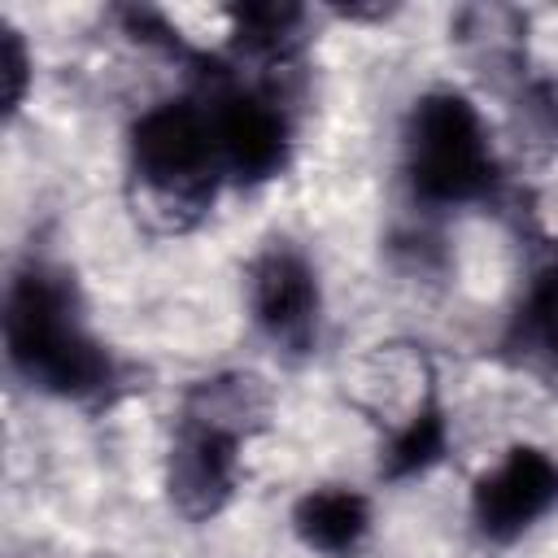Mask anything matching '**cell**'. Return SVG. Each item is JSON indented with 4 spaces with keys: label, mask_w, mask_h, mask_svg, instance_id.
<instances>
[{
    "label": "cell",
    "mask_w": 558,
    "mask_h": 558,
    "mask_svg": "<svg viewBox=\"0 0 558 558\" xmlns=\"http://www.w3.org/2000/svg\"><path fill=\"white\" fill-rule=\"evenodd\" d=\"M4 357L13 375L48 397L100 405L122 388L118 357L92 336L70 270L26 262L4 296Z\"/></svg>",
    "instance_id": "obj_1"
},
{
    "label": "cell",
    "mask_w": 558,
    "mask_h": 558,
    "mask_svg": "<svg viewBox=\"0 0 558 558\" xmlns=\"http://www.w3.org/2000/svg\"><path fill=\"white\" fill-rule=\"evenodd\" d=\"M222 157L214 140L209 105L201 100H161L131 126V205L161 231H192L222 183Z\"/></svg>",
    "instance_id": "obj_2"
},
{
    "label": "cell",
    "mask_w": 558,
    "mask_h": 558,
    "mask_svg": "<svg viewBox=\"0 0 558 558\" xmlns=\"http://www.w3.org/2000/svg\"><path fill=\"white\" fill-rule=\"evenodd\" d=\"M405 179L423 205H471L497 187V157L480 109L453 92H423L405 118Z\"/></svg>",
    "instance_id": "obj_3"
},
{
    "label": "cell",
    "mask_w": 558,
    "mask_h": 558,
    "mask_svg": "<svg viewBox=\"0 0 558 558\" xmlns=\"http://www.w3.org/2000/svg\"><path fill=\"white\" fill-rule=\"evenodd\" d=\"M205 105L214 118V140L227 179L257 187L288 170L292 122L279 96H270L266 87H218Z\"/></svg>",
    "instance_id": "obj_4"
},
{
    "label": "cell",
    "mask_w": 558,
    "mask_h": 558,
    "mask_svg": "<svg viewBox=\"0 0 558 558\" xmlns=\"http://www.w3.org/2000/svg\"><path fill=\"white\" fill-rule=\"evenodd\" d=\"M248 310L266 340L292 357L310 353L318 340V275L310 257L288 240H266L248 262Z\"/></svg>",
    "instance_id": "obj_5"
},
{
    "label": "cell",
    "mask_w": 558,
    "mask_h": 558,
    "mask_svg": "<svg viewBox=\"0 0 558 558\" xmlns=\"http://www.w3.org/2000/svg\"><path fill=\"white\" fill-rule=\"evenodd\" d=\"M558 506V462L536 445H510L471 484V519L484 541L510 545Z\"/></svg>",
    "instance_id": "obj_6"
},
{
    "label": "cell",
    "mask_w": 558,
    "mask_h": 558,
    "mask_svg": "<svg viewBox=\"0 0 558 558\" xmlns=\"http://www.w3.org/2000/svg\"><path fill=\"white\" fill-rule=\"evenodd\" d=\"M240 449H244L240 432L179 414V427H174V440L166 453L170 506L192 523L222 514L240 484Z\"/></svg>",
    "instance_id": "obj_7"
},
{
    "label": "cell",
    "mask_w": 558,
    "mask_h": 558,
    "mask_svg": "<svg viewBox=\"0 0 558 558\" xmlns=\"http://www.w3.org/2000/svg\"><path fill=\"white\" fill-rule=\"evenodd\" d=\"M349 401L379 427L401 432L436 401V375L423 349L414 344H375L349 375Z\"/></svg>",
    "instance_id": "obj_8"
},
{
    "label": "cell",
    "mask_w": 558,
    "mask_h": 558,
    "mask_svg": "<svg viewBox=\"0 0 558 558\" xmlns=\"http://www.w3.org/2000/svg\"><path fill=\"white\" fill-rule=\"evenodd\" d=\"M292 532L323 558H353L371 536V501L344 484H318L292 506Z\"/></svg>",
    "instance_id": "obj_9"
},
{
    "label": "cell",
    "mask_w": 558,
    "mask_h": 558,
    "mask_svg": "<svg viewBox=\"0 0 558 558\" xmlns=\"http://www.w3.org/2000/svg\"><path fill=\"white\" fill-rule=\"evenodd\" d=\"M501 349L514 366L558 379V253L527 279V292L514 305Z\"/></svg>",
    "instance_id": "obj_10"
},
{
    "label": "cell",
    "mask_w": 558,
    "mask_h": 558,
    "mask_svg": "<svg viewBox=\"0 0 558 558\" xmlns=\"http://www.w3.org/2000/svg\"><path fill=\"white\" fill-rule=\"evenodd\" d=\"M179 414L231 427V432H240L248 440V436H257L270 423V388L257 375H248V371H222V375L196 379L183 392Z\"/></svg>",
    "instance_id": "obj_11"
},
{
    "label": "cell",
    "mask_w": 558,
    "mask_h": 558,
    "mask_svg": "<svg viewBox=\"0 0 558 558\" xmlns=\"http://www.w3.org/2000/svg\"><path fill=\"white\" fill-rule=\"evenodd\" d=\"M227 22H231L235 52L257 65H283L305 44V9L301 4H279V0L231 4Z\"/></svg>",
    "instance_id": "obj_12"
},
{
    "label": "cell",
    "mask_w": 558,
    "mask_h": 558,
    "mask_svg": "<svg viewBox=\"0 0 558 558\" xmlns=\"http://www.w3.org/2000/svg\"><path fill=\"white\" fill-rule=\"evenodd\" d=\"M449 445V423H445V410L432 405L427 414H418L414 423H405L401 432H392L384 440V453H379V475L384 480H410V475H423L427 466L440 462Z\"/></svg>",
    "instance_id": "obj_13"
},
{
    "label": "cell",
    "mask_w": 558,
    "mask_h": 558,
    "mask_svg": "<svg viewBox=\"0 0 558 558\" xmlns=\"http://www.w3.org/2000/svg\"><path fill=\"white\" fill-rule=\"evenodd\" d=\"M0 83H4V113H17L31 87V52L17 26H0Z\"/></svg>",
    "instance_id": "obj_14"
},
{
    "label": "cell",
    "mask_w": 558,
    "mask_h": 558,
    "mask_svg": "<svg viewBox=\"0 0 558 558\" xmlns=\"http://www.w3.org/2000/svg\"><path fill=\"white\" fill-rule=\"evenodd\" d=\"M527 118L545 131V135H558V78H541L527 87Z\"/></svg>",
    "instance_id": "obj_15"
}]
</instances>
